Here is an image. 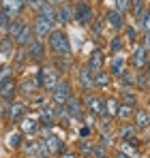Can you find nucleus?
I'll list each match as a JSON object with an SVG mask.
<instances>
[{"instance_id":"obj_1","label":"nucleus","mask_w":150,"mask_h":158,"mask_svg":"<svg viewBox=\"0 0 150 158\" xmlns=\"http://www.w3.org/2000/svg\"><path fill=\"white\" fill-rule=\"evenodd\" d=\"M47 43H50V49L56 56H71V45H69V39L62 30H51L47 34Z\"/></svg>"},{"instance_id":"obj_2","label":"nucleus","mask_w":150,"mask_h":158,"mask_svg":"<svg viewBox=\"0 0 150 158\" xmlns=\"http://www.w3.org/2000/svg\"><path fill=\"white\" fill-rule=\"evenodd\" d=\"M54 19L50 17H45L43 13H39L37 17H34V24H32V34H34V39H43V36H47L51 30H54Z\"/></svg>"},{"instance_id":"obj_3","label":"nucleus","mask_w":150,"mask_h":158,"mask_svg":"<svg viewBox=\"0 0 150 158\" xmlns=\"http://www.w3.org/2000/svg\"><path fill=\"white\" fill-rule=\"evenodd\" d=\"M71 96H73V94H71V83H69L67 79L58 81V85H56L54 92H51V101H54V105H64Z\"/></svg>"},{"instance_id":"obj_4","label":"nucleus","mask_w":150,"mask_h":158,"mask_svg":"<svg viewBox=\"0 0 150 158\" xmlns=\"http://www.w3.org/2000/svg\"><path fill=\"white\" fill-rule=\"evenodd\" d=\"M24 152L28 154V156H34V158H47L50 156L45 141H28V143L24 145Z\"/></svg>"},{"instance_id":"obj_5","label":"nucleus","mask_w":150,"mask_h":158,"mask_svg":"<svg viewBox=\"0 0 150 158\" xmlns=\"http://www.w3.org/2000/svg\"><path fill=\"white\" fill-rule=\"evenodd\" d=\"M73 19L75 22H79V24H88V22H92V9H90V4H86V2H77L73 9Z\"/></svg>"},{"instance_id":"obj_6","label":"nucleus","mask_w":150,"mask_h":158,"mask_svg":"<svg viewBox=\"0 0 150 158\" xmlns=\"http://www.w3.org/2000/svg\"><path fill=\"white\" fill-rule=\"evenodd\" d=\"M58 81H60L58 79V71L54 66H43V83H41V88H45L47 92H54Z\"/></svg>"},{"instance_id":"obj_7","label":"nucleus","mask_w":150,"mask_h":158,"mask_svg":"<svg viewBox=\"0 0 150 158\" xmlns=\"http://www.w3.org/2000/svg\"><path fill=\"white\" fill-rule=\"evenodd\" d=\"M148 49H146V45H137L135 47V52H133V66L137 69V71H144V66L148 64Z\"/></svg>"},{"instance_id":"obj_8","label":"nucleus","mask_w":150,"mask_h":158,"mask_svg":"<svg viewBox=\"0 0 150 158\" xmlns=\"http://www.w3.org/2000/svg\"><path fill=\"white\" fill-rule=\"evenodd\" d=\"M86 107H88V111H90L92 115H103V113H105V101L99 98V96L88 94V96H86Z\"/></svg>"},{"instance_id":"obj_9","label":"nucleus","mask_w":150,"mask_h":158,"mask_svg":"<svg viewBox=\"0 0 150 158\" xmlns=\"http://www.w3.org/2000/svg\"><path fill=\"white\" fill-rule=\"evenodd\" d=\"M32 36H34V34H32V28L24 24V26H22V30L17 32V36L13 39V43H15L17 47H28V45L32 43Z\"/></svg>"},{"instance_id":"obj_10","label":"nucleus","mask_w":150,"mask_h":158,"mask_svg":"<svg viewBox=\"0 0 150 158\" xmlns=\"http://www.w3.org/2000/svg\"><path fill=\"white\" fill-rule=\"evenodd\" d=\"M26 52H28V58H32V60H43L45 47H43V43H41L39 39H34V41L26 47Z\"/></svg>"},{"instance_id":"obj_11","label":"nucleus","mask_w":150,"mask_h":158,"mask_svg":"<svg viewBox=\"0 0 150 158\" xmlns=\"http://www.w3.org/2000/svg\"><path fill=\"white\" fill-rule=\"evenodd\" d=\"M15 92H17V85H15V81H13L11 77L0 85V98H2V101H7V103L15 96Z\"/></svg>"},{"instance_id":"obj_12","label":"nucleus","mask_w":150,"mask_h":158,"mask_svg":"<svg viewBox=\"0 0 150 158\" xmlns=\"http://www.w3.org/2000/svg\"><path fill=\"white\" fill-rule=\"evenodd\" d=\"M105 19H107V24L114 28V30H120V28L125 26V17H122V13L116 11V9L107 11V13H105Z\"/></svg>"},{"instance_id":"obj_13","label":"nucleus","mask_w":150,"mask_h":158,"mask_svg":"<svg viewBox=\"0 0 150 158\" xmlns=\"http://www.w3.org/2000/svg\"><path fill=\"white\" fill-rule=\"evenodd\" d=\"M56 22H58V24H69V22H73V9L67 6V4L56 6Z\"/></svg>"},{"instance_id":"obj_14","label":"nucleus","mask_w":150,"mask_h":158,"mask_svg":"<svg viewBox=\"0 0 150 158\" xmlns=\"http://www.w3.org/2000/svg\"><path fill=\"white\" fill-rule=\"evenodd\" d=\"M103 62H105L103 52L95 49V52L90 53V58H88V69H90V71H95V73H99V71H103Z\"/></svg>"},{"instance_id":"obj_15","label":"nucleus","mask_w":150,"mask_h":158,"mask_svg":"<svg viewBox=\"0 0 150 158\" xmlns=\"http://www.w3.org/2000/svg\"><path fill=\"white\" fill-rule=\"evenodd\" d=\"M45 145H47V152L50 154H58V152H64V141L56 135H50L45 139Z\"/></svg>"},{"instance_id":"obj_16","label":"nucleus","mask_w":150,"mask_h":158,"mask_svg":"<svg viewBox=\"0 0 150 158\" xmlns=\"http://www.w3.org/2000/svg\"><path fill=\"white\" fill-rule=\"evenodd\" d=\"M64 109H67L69 115H73V118H77V120H82V103H79V98L71 96V98L64 103Z\"/></svg>"},{"instance_id":"obj_17","label":"nucleus","mask_w":150,"mask_h":158,"mask_svg":"<svg viewBox=\"0 0 150 158\" xmlns=\"http://www.w3.org/2000/svg\"><path fill=\"white\" fill-rule=\"evenodd\" d=\"M135 145H137V139H135V137H133V139H129V141L125 139V141L120 143V152L126 154L129 158H137V156H139V152H137V148H135Z\"/></svg>"},{"instance_id":"obj_18","label":"nucleus","mask_w":150,"mask_h":158,"mask_svg":"<svg viewBox=\"0 0 150 158\" xmlns=\"http://www.w3.org/2000/svg\"><path fill=\"white\" fill-rule=\"evenodd\" d=\"M20 131L24 132V135H34V132L39 131V124H37V120L34 118H22L20 120Z\"/></svg>"},{"instance_id":"obj_19","label":"nucleus","mask_w":150,"mask_h":158,"mask_svg":"<svg viewBox=\"0 0 150 158\" xmlns=\"http://www.w3.org/2000/svg\"><path fill=\"white\" fill-rule=\"evenodd\" d=\"M79 81H82V88H84V90H90V88L95 85V75H92V71H90L88 66H84V69L79 71Z\"/></svg>"},{"instance_id":"obj_20","label":"nucleus","mask_w":150,"mask_h":158,"mask_svg":"<svg viewBox=\"0 0 150 158\" xmlns=\"http://www.w3.org/2000/svg\"><path fill=\"white\" fill-rule=\"evenodd\" d=\"M2 2V11L4 13H20L22 6H24V0H0Z\"/></svg>"},{"instance_id":"obj_21","label":"nucleus","mask_w":150,"mask_h":158,"mask_svg":"<svg viewBox=\"0 0 150 158\" xmlns=\"http://www.w3.org/2000/svg\"><path fill=\"white\" fill-rule=\"evenodd\" d=\"M39 90V85H37V81L34 79H24L22 83H20V92L24 94V96H34V92Z\"/></svg>"},{"instance_id":"obj_22","label":"nucleus","mask_w":150,"mask_h":158,"mask_svg":"<svg viewBox=\"0 0 150 158\" xmlns=\"http://www.w3.org/2000/svg\"><path fill=\"white\" fill-rule=\"evenodd\" d=\"M125 66H126L125 58H122V56H114V60H112V64H109V73H112V75H122V73H125Z\"/></svg>"},{"instance_id":"obj_23","label":"nucleus","mask_w":150,"mask_h":158,"mask_svg":"<svg viewBox=\"0 0 150 158\" xmlns=\"http://www.w3.org/2000/svg\"><path fill=\"white\" fill-rule=\"evenodd\" d=\"M26 113V105H22V103H13L11 105V111H9V120L11 122H17V120H22Z\"/></svg>"},{"instance_id":"obj_24","label":"nucleus","mask_w":150,"mask_h":158,"mask_svg":"<svg viewBox=\"0 0 150 158\" xmlns=\"http://www.w3.org/2000/svg\"><path fill=\"white\" fill-rule=\"evenodd\" d=\"M135 126H137V128L150 126V113L148 111H144V109H137V111H135Z\"/></svg>"},{"instance_id":"obj_25","label":"nucleus","mask_w":150,"mask_h":158,"mask_svg":"<svg viewBox=\"0 0 150 158\" xmlns=\"http://www.w3.org/2000/svg\"><path fill=\"white\" fill-rule=\"evenodd\" d=\"M15 49V43L9 39V36H4V39H0V56H11Z\"/></svg>"},{"instance_id":"obj_26","label":"nucleus","mask_w":150,"mask_h":158,"mask_svg":"<svg viewBox=\"0 0 150 158\" xmlns=\"http://www.w3.org/2000/svg\"><path fill=\"white\" fill-rule=\"evenodd\" d=\"M95 85H99V88H105V85H109V73H105V71H99V73H95Z\"/></svg>"},{"instance_id":"obj_27","label":"nucleus","mask_w":150,"mask_h":158,"mask_svg":"<svg viewBox=\"0 0 150 158\" xmlns=\"http://www.w3.org/2000/svg\"><path fill=\"white\" fill-rule=\"evenodd\" d=\"M131 13H133V17L139 22V19H142V15H144V0H135V2H133V6H131Z\"/></svg>"},{"instance_id":"obj_28","label":"nucleus","mask_w":150,"mask_h":158,"mask_svg":"<svg viewBox=\"0 0 150 158\" xmlns=\"http://www.w3.org/2000/svg\"><path fill=\"white\" fill-rule=\"evenodd\" d=\"M105 113H109V118L118 113V101L116 98H107L105 101Z\"/></svg>"},{"instance_id":"obj_29","label":"nucleus","mask_w":150,"mask_h":158,"mask_svg":"<svg viewBox=\"0 0 150 158\" xmlns=\"http://www.w3.org/2000/svg\"><path fill=\"white\" fill-rule=\"evenodd\" d=\"M22 26H24V22H13V24L9 26V30H7V36H9V39L13 41V39L17 36V32L22 30Z\"/></svg>"},{"instance_id":"obj_30","label":"nucleus","mask_w":150,"mask_h":158,"mask_svg":"<svg viewBox=\"0 0 150 158\" xmlns=\"http://www.w3.org/2000/svg\"><path fill=\"white\" fill-rule=\"evenodd\" d=\"M131 113H133V107L131 105H118V113H116V115H118V118H120V120H126V118H131Z\"/></svg>"},{"instance_id":"obj_31","label":"nucleus","mask_w":150,"mask_h":158,"mask_svg":"<svg viewBox=\"0 0 150 158\" xmlns=\"http://www.w3.org/2000/svg\"><path fill=\"white\" fill-rule=\"evenodd\" d=\"M13 22H11V17H9V13H4V11H0V30L7 34V30H9V26H11Z\"/></svg>"},{"instance_id":"obj_32","label":"nucleus","mask_w":150,"mask_h":158,"mask_svg":"<svg viewBox=\"0 0 150 158\" xmlns=\"http://www.w3.org/2000/svg\"><path fill=\"white\" fill-rule=\"evenodd\" d=\"M26 60H28V52L24 47H17V52H15V66H22Z\"/></svg>"},{"instance_id":"obj_33","label":"nucleus","mask_w":150,"mask_h":158,"mask_svg":"<svg viewBox=\"0 0 150 158\" xmlns=\"http://www.w3.org/2000/svg\"><path fill=\"white\" fill-rule=\"evenodd\" d=\"M139 28H142L146 34L150 32V9L144 13V15H142V19H139Z\"/></svg>"},{"instance_id":"obj_34","label":"nucleus","mask_w":150,"mask_h":158,"mask_svg":"<svg viewBox=\"0 0 150 158\" xmlns=\"http://www.w3.org/2000/svg\"><path fill=\"white\" fill-rule=\"evenodd\" d=\"M135 83H137V88H148V83H150V75L148 73H139L137 75V79H135Z\"/></svg>"},{"instance_id":"obj_35","label":"nucleus","mask_w":150,"mask_h":158,"mask_svg":"<svg viewBox=\"0 0 150 158\" xmlns=\"http://www.w3.org/2000/svg\"><path fill=\"white\" fill-rule=\"evenodd\" d=\"M122 98H125V103L126 105H135V94H133V92H131V88H125V90H122Z\"/></svg>"},{"instance_id":"obj_36","label":"nucleus","mask_w":150,"mask_h":158,"mask_svg":"<svg viewBox=\"0 0 150 158\" xmlns=\"http://www.w3.org/2000/svg\"><path fill=\"white\" fill-rule=\"evenodd\" d=\"M11 77V66H0V85Z\"/></svg>"},{"instance_id":"obj_37","label":"nucleus","mask_w":150,"mask_h":158,"mask_svg":"<svg viewBox=\"0 0 150 158\" xmlns=\"http://www.w3.org/2000/svg\"><path fill=\"white\" fill-rule=\"evenodd\" d=\"M126 9H131V0H116V11L125 13Z\"/></svg>"},{"instance_id":"obj_38","label":"nucleus","mask_w":150,"mask_h":158,"mask_svg":"<svg viewBox=\"0 0 150 158\" xmlns=\"http://www.w3.org/2000/svg\"><path fill=\"white\" fill-rule=\"evenodd\" d=\"M92 148H95V145H92V143H88L86 139H82V141H79V150H82L84 154H92Z\"/></svg>"},{"instance_id":"obj_39","label":"nucleus","mask_w":150,"mask_h":158,"mask_svg":"<svg viewBox=\"0 0 150 158\" xmlns=\"http://www.w3.org/2000/svg\"><path fill=\"white\" fill-rule=\"evenodd\" d=\"M43 4H45V0H28V6H30L32 11H39V13H41V9H43Z\"/></svg>"},{"instance_id":"obj_40","label":"nucleus","mask_w":150,"mask_h":158,"mask_svg":"<svg viewBox=\"0 0 150 158\" xmlns=\"http://www.w3.org/2000/svg\"><path fill=\"white\" fill-rule=\"evenodd\" d=\"M101 131H103V135H107V132L112 131V124H109V118L107 115H103V120H101Z\"/></svg>"},{"instance_id":"obj_41","label":"nucleus","mask_w":150,"mask_h":158,"mask_svg":"<svg viewBox=\"0 0 150 158\" xmlns=\"http://www.w3.org/2000/svg\"><path fill=\"white\" fill-rule=\"evenodd\" d=\"M92 154H95V158H107L103 145H95V148H92Z\"/></svg>"},{"instance_id":"obj_42","label":"nucleus","mask_w":150,"mask_h":158,"mask_svg":"<svg viewBox=\"0 0 150 158\" xmlns=\"http://www.w3.org/2000/svg\"><path fill=\"white\" fill-rule=\"evenodd\" d=\"M133 132H135V128H131V126H122L120 135H122V139H133Z\"/></svg>"},{"instance_id":"obj_43","label":"nucleus","mask_w":150,"mask_h":158,"mask_svg":"<svg viewBox=\"0 0 150 158\" xmlns=\"http://www.w3.org/2000/svg\"><path fill=\"white\" fill-rule=\"evenodd\" d=\"M120 49H122V41H120V36H116V39L112 41V52H114V53H118Z\"/></svg>"},{"instance_id":"obj_44","label":"nucleus","mask_w":150,"mask_h":158,"mask_svg":"<svg viewBox=\"0 0 150 158\" xmlns=\"http://www.w3.org/2000/svg\"><path fill=\"white\" fill-rule=\"evenodd\" d=\"M120 79H122V83H125L126 88H129V85H131V83H133V75H131V73H122V75H120Z\"/></svg>"},{"instance_id":"obj_45","label":"nucleus","mask_w":150,"mask_h":158,"mask_svg":"<svg viewBox=\"0 0 150 158\" xmlns=\"http://www.w3.org/2000/svg\"><path fill=\"white\" fill-rule=\"evenodd\" d=\"M9 143H11V148H20V143H22V137H20V135H11Z\"/></svg>"},{"instance_id":"obj_46","label":"nucleus","mask_w":150,"mask_h":158,"mask_svg":"<svg viewBox=\"0 0 150 158\" xmlns=\"http://www.w3.org/2000/svg\"><path fill=\"white\" fill-rule=\"evenodd\" d=\"M126 36H129V41H135V36H137V32H135V28L126 26Z\"/></svg>"},{"instance_id":"obj_47","label":"nucleus","mask_w":150,"mask_h":158,"mask_svg":"<svg viewBox=\"0 0 150 158\" xmlns=\"http://www.w3.org/2000/svg\"><path fill=\"white\" fill-rule=\"evenodd\" d=\"M79 135H82V137H84V139H86V137H88V135H90V126H84V128H82V132H79Z\"/></svg>"},{"instance_id":"obj_48","label":"nucleus","mask_w":150,"mask_h":158,"mask_svg":"<svg viewBox=\"0 0 150 158\" xmlns=\"http://www.w3.org/2000/svg\"><path fill=\"white\" fill-rule=\"evenodd\" d=\"M92 28H95V34H101V24H99V22H95Z\"/></svg>"},{"instance_id":"obj_49","label":"nucleus","mask_w":150,"mask_h":158,"mask_svg":"<svg viewBox=\"0 0 150 158\" xmlns=\"http://www.w3.org/2000/svg\"><path fill=\"white\" fill-rule=\"evenodd\" d=\"M146 49H150V32L146 34Z\"/></svg>"},{"instance_id":"obj_50","label":"nucleus","mask_w":150,"mask_h":158,"mask_svg":"<svg viewBox=\"0 0 150 158\" xmlns=\"http://www.w3.org/2000/svg\"><path fill=\"white\" fill-rule=\"evenodd\" d=\"M118 158H129V156H126V154H122V152H120V154H118Z\"/></svg>"},{"instance_id":"obj_51","label":"nucleus","mask_w":150,"mask_h":158,"mask_svg":"<svg viewBox=\"0 0 150 158\" xmlns=\"http://www.w3.org/2000/svg\"><path fill=\"white\" fill-rule=\"evenodd\" d=\"M62 158H75V156H73V154H64Z\"/></svg>"},{"instance_id":"obj_52","label":"nucleus","mask_w":150,"mask_h":158,"mask_svg":"<svg viewBox=\"0 0 150 158\" xmlns=\"http://www.w3.org/2000/svg\"><path fill=\"white\" fill-rule=\"evenodd\" d=\"M146 66H148V75H150V58H148V64H146Z\"/></svg>"}]
</instances>
